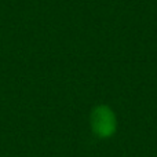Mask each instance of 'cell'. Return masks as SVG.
Returning <instances> with one entry per match:
<instances>
[{
    "label": "cell",
    "mask_w": 157,
    "mask_h": 157,
    "mask_svg": "<svg viewBox=\"0 0 157 157\" xmlns=\"http://www.w3.org/2000/svg\"><path fill=\"white\" fill-rule=\"evenodd\" d=\"M91 128L99 138H110L116 131V116L106 105H99L91 113Z\"/></svg>",
    "instance_id": "cell-1"
}]
</instances>
